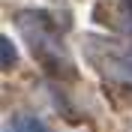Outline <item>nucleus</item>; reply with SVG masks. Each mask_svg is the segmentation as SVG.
Segmentation results:
<instances>
[{
    "mask_svg": "<svg viewBox=\"0 0 132 132\" xmlns=\"http://www.w3.org/2000/svg\"><path fill=\"white\" fill-rule=\"evenodd\" d=\"M3 60H15V51H12V45L6 39H3Z\"/></svg>",
    "mask_w": 132,
    "mask_h": 132,
    "instance_id": "obj_2",
    "label": "nucleus"
},
{
    "mask_svg": "<svg viewBox=\"0 0 132 132\" xmlns=\"http://www.w3.org/2000/svg\"><path fill=\"white\" fill-rule=\"evenodd\" d=\"M9 132H42V126L36 120H30V117H18L15 123L9 126Z\"/></svg>",
    "mask_w": 132,
    "mask_h": 132,
    "instance_id": "obj_1",
    "label": "nucleus"
}]
</instances>
